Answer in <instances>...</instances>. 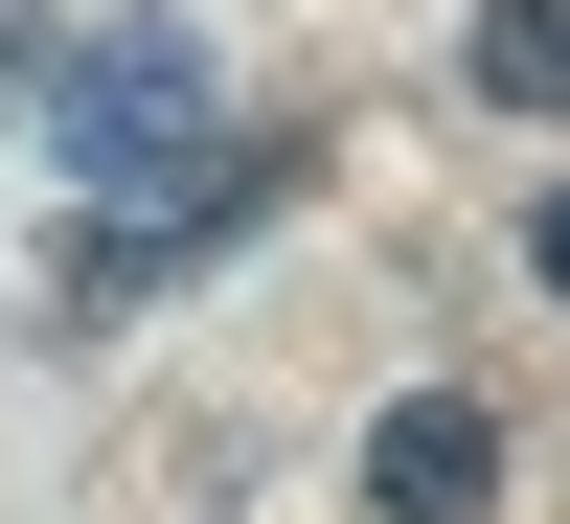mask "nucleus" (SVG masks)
Here are the masks:
<instances>
[{
	"label": "nucleus",
	"mask_w": 570,
	"mask_h": 524,
	"mask_svg": "<svg viewBox=\"0 0 570 524\" xmlns=\"http://www.w3.org/2000/svg\"><path fill=\"white\" fill-rule=\"evenodd\" d=\"M46 182H69L91 228L228 182V46L160 23V0H137V23H69V46H46Z\"/></svg>",
	"instance_id": "1"
},
{
	"label": "nucleus",
	"mask_w": 570,
	"mask_h": 524,
	"mask_svg": "<svg viewBox=\"0 0 570 524\" xmlns=\"http://www.w3.org/2000/svg\"><path fill=\"white\" fill-rule=\"evenodd\" d=\"M480 502H502V411L480 388H411L365 434V524H480Z\"/></svg>",
	"instance_id": "2"
},
{
	"label": "nucleus",
	"mask_w": 570,
	"mask_h": 524,
	"mask_svg": "<svg viewBox=\"0 0 570 524\" xmlns=\"http://www.w3.org/2000/svg\"><path fill=\"white\" fill-rule=\"evenodd\" d=\"M480 91L502 115H570V0H480Z\"/></svg>",
	"instance_id": "3"
},
{
	"label": "nucleus",
	"mask_w": 570,
	"mask_h": 524,
	"mask_svg": "<svg viewBox=\"0 0 570 524\" xmlns=\"http://www.w3.org/2000/svg\"><path fill=\"white\" fill-rule=\"evenodd\" d=\"M525 251H548V297H570V182H548V206H525Z\"/></svg>",
	"instance_id": "4"
}]
</instances>
